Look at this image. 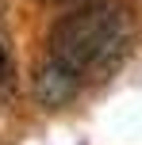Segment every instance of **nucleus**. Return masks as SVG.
<instances>
[{
  "label": "nucleus",
  "instance_id": "f03ea898",
  "mask_svg": "<svg viewBox=\"0 0 142 145\" xmlns=\"http://www.w3.org/2000/svg\"><path fill=\"white\" fill-rule=\"evenodd\" d=\"M77 92H81V80H77L65 65H58V61H50V57L38 65V72H35V95H38L42 107H65Z\"/></svg>",
  "mask_w": 142,
  "mask_h": 145
},
{
  "label": "nucleus",
  "instance_id": "7ed1b4c3",
  "mask_svg": "<svg viewBox=\"0 0 142 145\" xmlns=\"http://www.w3.org/2000/svg\"><path fill=\"white\" fill-rule=\"evenodd\" d=\"M12 84V57H8V46L0 42V92Z\"/></svg>",
  "mask_w": 142,
  "mask_h": 145
},
{
  "label": "nucleus",
  "instance_id": "f257e3e1",
  "mask_svg": "<svg viewBox=\"0 0 142 145\" xmlns=\"http://www.w3.org/2000/svg\"><path fill=\"white\" fill-rule=\"evenodd\" d=\"M131 35H135V19L123 0H85L50 27L46 57L65 65L77 80L92 72L100 76L127 54Z\"/></svg>",
  "mask_w": 142,
  "mask_h": 145
},
{
  "label": "nucleus",
  "instance_id": "20e7f679",
  "mask_svg": "<svg viewBox=\"0 0 142 145\" xmlns=\"http://www.w3.org/2000/svg\"><path fill=\"white\" fill-rule=\"evenodd\" d=\"M50 4H61V0H50Z\"/></svg>",
  "mask_w": 142,
  "mask_h": 145
}]
</instances>
